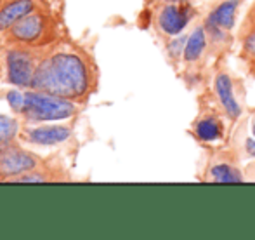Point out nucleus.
<instances>
[{"label": "nucleus", "mask_w": 255, "mask_h": 240, "mask_svg": "<svg viewBox=\"0 0 255 240\" xmlns=\"http://www.w3.org/2000/svg\"><path fill=\"white\" fill-rule=\"evenodd\" d=\"M31 87L61 98H80L89 89L87 66L75 54H56L35 70Z\"/></svg>", "instance_id": "obj_1"}, {"label": "nucleus", "mask_w": 255, "mask_h": 240, "mask_svg": "<svg viewBox=\"0 0 255 240\" xmlns=\"http://www.w3.org/2000/svg\"><path fill=\"white\" fill-rule=\"evenodd\" d=\"M210 174L212 180L217 183H238L243 180L240 171L233 166H228V164H219V166L212 167Z\"/></svg>", "instance_id": "obj_13"}, {"label": "nucleus", "mask_w": 255, "mask_h": 240, "mask_svg": "<svg viewBox=\"0 0 255 240\" xmlns=\"http://www.w3.org/2000/svg\"><path fill=\"white\" fill-rule=\"evenodd\" d=\"M255 26V7L252 10H250V14H249V17H247V21H245V30L249 31L250 28H254Z\"/></svg>", "instance_id": "obj_18"}, {"label": "nucleus", "mask_w": 255, "mask_h": 240, "mask_svg": "<svg viewBox=\"0 0 255 240\" xmlns=\"http://www.w3.org/2000/svg\"><path fill=\"white\" fill-rule=\"evenodd\" d=\"M247 152H249L252 157H255V141H252V139L247 141Z\"/></svg>", "instance_id": "obj_19"}, {"label": "nucleus", "mask_w": 255, "mask_h": 240, "mask_svg": "<svg viewBox=\"0 0 255 240\" xmlns=\"http://www.w3.org/2000/svg\"><path fill=\"white\" fill-rule=\"evenodd\" d=\"M44 30V19L38 14H28L12 24V37L19 42H33Z\"/></svg>", "instance_id": "obj_8"}, {"label": "nucleus", "mask_w": 255, "mask_h": 240, "mask_svg": "<svg viewBox=\"0 0 255 240\" xmlns=\"http://www.w3.org/2000/svg\"><path fill=\"white\" fill-rule=\"evenodd\" d=\"M7 73L14 85H31L33 80V59L24 51H10L7 54Z\"/></svg>", "instance_id": "obj_5"}, {"label": "nucleus", "mask_w": 255, "mask_h": 240, "mask_svg": "<svg viewBox=\"0 0 255 240\" xmlns=\"http://www.w3.org/2000/svg\"><path fill=\"white\" fill-rule=\"evenodd\" d=\"M252 132H254V138H255V122H254V125H252Z\"/></svg>", "instance_id": "obj_21"}, {"label": "nucleus", "mask_w": 255, "mask_h": 240, "mask_svg": "<svg viewBox=\"0 0 255 240\" xmlns=\"http://www.w3.org/2000/svg\"><path fill=\"white\" fill-rule=\"evenodd\" d=\"M70 138V129L68 127H38L30 131V141L37 145H57Z\"/></svg>", "instance_id": "obj_10"}, {"label": "nucleus", "mask_w": 255, "mask_h": 240, "mask_svg": "<svg viewBox=\"0 0 255 240\" xmlns=\"http://www.w3.org/2000/svg\"><path fill=\"white\" fill-rule=\"evenodd\" d=\"M165 2H175L177 3V2H182V0H165Z\"/></svg>", "instance_id": "obj_20"}, {"label": "nucleus", "mask_w": 255, "mask_h": 240, "mask_svg": "<svg viewBox=\"0 0 255 240\" xmlns=\"http://www.w3.org/2000/svg\"><path fill=\"white\" fill-rule=\"evenodd\" d=\"M243 58L255 61V26L243 35Z\"/></svg>", "instance_id": "obj_15"}, {"label": "nucleus", "mask_w": 255, "mask_h": 240, "mask_svg": "<svg viewBox=\"0 0 255 240\" xmlns=\"http://www.w3.org/2000/svg\"><path fill=\"white\" fill-rule=\"evenodd\" d=\"M205 47H207V37H205V28L203 26H196L195 30L191 31V35L188 37V42H186V47L182 51V56H184V61L188 63H195L202 58Z\"/></svg>", "instance_id": "obj_11"}, {"label": "nucleus", "mask_w": 255, "mask_h": 240, "mask_svg": "<svg viewBox=\"0 0 255 240\" xmlns=\"http://www.w3.org/2000/svg\"><path fill=\"white\" fill-rule=\"evenodd\" d=\"M35 166H37L35 159L23 150L9 148V146L0 150V176L2 178L14 180L17 174L28 173Z\"/></svg>", "instance_id": "obj_4"}, {"label": "nucleus", "mask_w": 255, "mask_h": 240, "mask_svg": "<svg viewBox=\"0 0 255 240\" xmlns=\"http://www.w3.org/2000/svg\"><path fill=\"white\" fill-rule=\"evenodd\" d=\"M35 3L31 0H14L9 2L2 10H0V31L10 28L14 23L21 19V17L28 16L33 10Z\"/></svg>", "instance_id": "obj_9"}, {"label": "nucleus", "mask_w": 255, "mask_h": 240, "mask_svg": "<svg viewBox=\"0 0 255 240\" xmlns=\"http://www.w3.org/2000/svg\"><path fill=\"white\" fill-rule=\"evenodd\" d=\"M7 99H9L10 108H14L16 112H21L23 101H24V94H21L19 91H10L9 94H7Z\"/></svg>", "instance_id": "obj_16"}, {"label": "nucleus", "mask_w": 255, "mask_h": 240, "mask_svg": "<svg viewBox=\"0 0 255 240\" xmlns=\"http://www.w3.org/2000/svg\"><path fill=\"white\" fill-rule=\"evenodd\" d=\"M21 113L31 120H63L75 113V105L68 98L54 96L49 92H24Z\"/></svg>", "instance_id": "obj_2"}, {"label": "nucleus", "mask_w": 255, "mask_h": 240, "mask_svg": "<svg viewBox=\"0 0 255 240\" xmlns=\"http://www.w3.org/2000/svg\"><path fill=\"white\" fill-rule=\"evenodd\" d=\"M238 3H240V0H224V2L219 3V5L212 10L207 21V26L210 28V33L219 37L221 31L231 30L233 24H235Z\"/></svg>", "instance_id": "obj_6"}, {"label": "nucleus", "mask_w": 255, "mask_h": 240, "mask_svg": "<svg viewBox=\"0 0 255 240\" xmlns=\"http://www.w3.org/2000/svg\"><path fill=\"white\" fill-rule=\"evenodd\" d=\"M14 181H19V183H42L45 181L42 176H21V178H14Z\"/></svg>", "instance_id": "obj_17"}, {"label": "nucleus", "mask_w": 255, "mask_h": 240, "mask_svg": "<svg viewBox=\"0 0 255 240\" xmlns=\"http://www.w3.org/2000/svg\"><path fill=\"white\" fill-rule=\"evenodd\" d=\"M193 16V9L189 3L182 2H167L161 5L160 12H158V26L163 33L167 35H179L186 26H188L189 19Z\"/></svg>", "instance_id": "obj_3"}, {"label": "nucleus", "mask_w": 255, "mask_h": 240, "mask_svg": "<svg viewBox=\"0 0 255 240\" xmlns=\"http://www.w3.org/2000/svg\"><path fill=\"white\" fill-rule=\"evenodd\" d=\"M195 132L202 141H215L222 136V124L214 117H207L196 122Z\"/></svg>", "instance_id": "obj_12"}, {"label": "nucleus", "mask_w": 255, "mask_h": 240, "mask_svg": "<svg viewBox=\"0 0 255 240\" xmlns=\"http://www.w3.org/2000/svg\"><path fill=\"white\" fill-rule=\"evenodd\" d=\"M215 92H217V98L221 101L222 108H224L226 115L231 120L238 119L242 115V106L238 105L235 98V92H233V82L231 77L228 73H219L215 78Z\"/></svg>", "instance_id": "obj_7"}, {"label": "nucleus", "mask_w": 255, "mask_h": 240, "mask_svg": "<svg viewBox=\"0 0 255 240\" xmlns=\"http://www.w3.org/2000/svg\"><path fill=\"white\" fill-rule=\"evenodd\" d=\"M17 134V122L10 117L0 115V145L10 143Z\"/></svg>", "instance_id": "obj_14"}]
</instances>
